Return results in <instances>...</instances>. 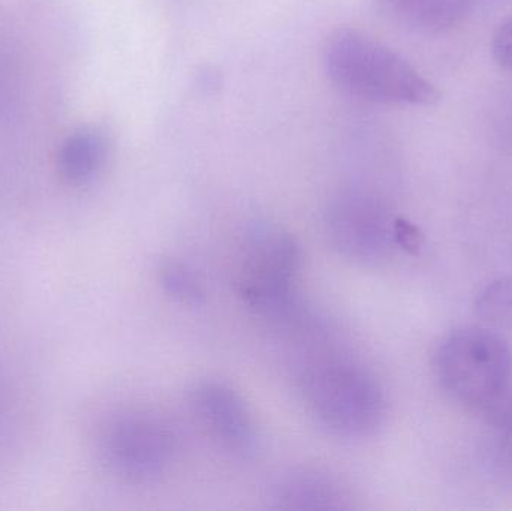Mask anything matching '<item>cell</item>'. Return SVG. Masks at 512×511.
I'll return each instance as SVG.
<instances>
[{"mask_svg": "<svg viewBox=\"0 0 512 511\" xmlns=\"http://www.w3.org/2000/svg\"><path fill=\"white\" fill-rule=\"evenodd\" d=\"M177 453L173 429L147 413H128L111 420L101 434L99 455L120 479L149 483L164 476Z\"/></svg>", "mask_w": 512, "mask_h": 511, "instance_id": "cell-5", "label": "cell"}, {"mask_svg": "<svg viewBox=\"0 0 512 511\" xmlns=\"http://www.w3.org/2000/svg\"><path fill=\"white\" fill-rule=\"evenodd\" d=\"M492 51L495 59L512 72V18L499 27L493 38Z\"/></svg>", "mask_w": 512, "mask_h": 511, "instance_id": "cell-13", "label": "cell"}, {"mask_svg": "<svg viewBox=\"0 0 512 511\" xmlns=\"http://www.w3.org/2000/svg\"><path fill=\"white\" fill-rule=\"evenodd\" d=\"M300 246L279 225H249L242 246V293L262 317L286 326L306 323V311L295 293Z\"/></svg>", "mask_w": 512, "mask_h": 511, "instance_id": "cell-3", "label": "cell"}, {"mask_svg": "<svg viewBox=\"0 0 512 511\" xmlns=\"http://www.w3.org/2000/svg\"><path fill=\"white\" fill-rule=\"evenodd\" d=\"M433 366L439 386L451 399L468 407H483L507 389L512 357L498 333L468 327L442 341Z\"/></svg>", "mask_w": 512, "mask_h": 511, "instance_id": "cell-4", "label": "cell"}, {"mask_svg": "<svg viewBox=\"0 0 512 511\" xmlns=\"http://www.w3.org/2000/svg\"><path fill=\"white\" fill-rule=\"evenodd\" d=\"M280 510H343L351 497L333 477L316 470H295L280 477L270 494Z\"/></svg>", "mask_w": 512, "mask_h": 511, "instance_id": "cell-8", "label": "cell"}, {"mask_svg": "<svg viewBox=\"0 0 512 511\" xmlns=\"http://www.w3.org/2000/svg\"><path fill=\"white\" fill-rule=\"evenodd\" d=\"M189 407L207 434L231 455L249 458L259 437L251 408L230 384L219 380L195 383L188 392Z\"/></svg>", "mask_w": 512, "mask_h": 511, "instance_id": "cell-7", "label": "cell"}, {"mask_svg": "<svg viewBox=\"0 0 512 511\" xmlns=\"http://www.w3.org/2000/svg\"><path fill=\"white\" fill-rule=\"evenodd\" d=\"M478 312L495 324H512V281H499L486 288L478 299Z\"/></svg>", "mask_w": 512, "mask_h": 511, "instance_id": "cell-12", "label": "cell"}, {"mask_svg": "<svg viewBox=\"0 0 512 511\" xmlns=\"http://www.w3.org/2000/svg\"><path fill=\"white\" fill-rule=\"evenodd\" d=\"M396 221L373 198L346 191L328 201L324 231L340 257L355 264H375L397 245Z\"/></svg>", "mask_w": 512, "mask_h": 511, "instance_id": "cell-6", "label": "cell"}, {"mask_svg": "<svg viewBox=\"0 0 512 511\" xmlns=\"http://www.w3.org/2000/svg\"><path fill=\"white\" fill-rule=\"evenodd\" d=\"M330 80L348 95L378 104L429 107L438 89L387 45L357 29H339L325 47Z\"/></svg>", "mask_w": 512, "mask_h": 511, "instance_id": "cell-2", "label": "cell"}, {"mask_svg": "<svg viewBox=\"0 0 512 511\" xmlns=\"http://www.w3.org/2000/svg\"><path fill=\"white\" fill-rule=\"evenodd\" d=\"M159 282L168 296L185 305L198 306L206 300V288L200 276L180 261H164L159 267Z\"/></svg>", "mask_w": 512, "mask_h": 511, "instance_id": "cell-11", "label": "cell"}, {"mask_svg": "<svg viewBox=\"0 0 512 511\" xmlns=\"http://www.w3.org/2000/svg\"><path fill=\"white\" fill-rule=\"evenodd\" d=\"M471 0H378L382 11L402 26L421 33H438L459 23Z\"/></svg>", "mask_w": 512, "mask_h": 511, "instance_id": "cell-10", "label": "cell"}, {"mask_svg": "<svg viewBox=\"0 0 512 511\" xmlns=\"http://www.w3.org/2000/svg\"><path fill=\"white\" fill-rule=\"evenodd\" d=\"M110 143L96 128H83L66 138L59 152V173L72 186L89 185L107 164Z\"/></svg>", "mask_w": 512, "mask_h": 511, "instance_id": "cell-9", "label": "cell"}, {"mask_svg": "<svg viewBox=\"0 0 512 511\" xmlns=\"http://www.w3.org/2000/svg\"><path fill=\"white\" fill-rule=\"evenodd\" d=\"M297 383L307 413L331 435L358 440L384 422V390L375 374L352 357H312L301 366Z\"/></svg>", "mask_w": 512, "mask_h": 511, "instance_id": "cell-1", "label": "cell"}]
</instances>
